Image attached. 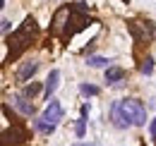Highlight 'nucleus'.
<instances>
[{"instance_id":"aec40b11","label":"nucleus","mask_w":156,"mask_h":146,"mask_svg":"<svg viewBox=\"0 0 156 146\" xmlns=\"http://www.w3.org/2000/svg\"><path fill=\"white\" fill-rule=\"evenodd\" d=\"M122 2H125V5H127V2H130V0H122Z\"/></svg>"},{"instance_id":"dca6fc26","label":"nucleus","mask_w":156,"mask_h":146,"mask_svg":"<svg viewBox=\"0 0 156 146\" xmlns=\"http://www.w3.org/2000/svg\"><path fill=\"white\" fill-rule=\"evenodd\" d=\"M139 72H142V74H151V72H154V60H151V57L142 60V65H139Z\"/></svg>"},{"instance_id":"4be33fe9","label":"nucleus","mask_w":156,"mask_h":146,"mask_svg":"<svg viewBox=\"0 0 156 146\" xmlns=\"http://www.w3.org/2000/svg\"><path fill=\"white\" fill-rule=\"evenodd\" d=\"M89 146H94V144H89Z\"/></svg>"},{"instance_id":"9d476101","label":"nucleus","mask_w":156,"mask_h":146,"mask_svg":"<svg viewBox=\"0 0 156 146\" xmlns=\"http://www.w3.org/2000/svg\"><path fill=\"white\" fill-rule=\"evenodd\" d=\"M58 84H60V70H51L48 79H46V98H51V93L58 89Z\"/></svg>"},{"instance_id":"4468645a","label":"nucleus","mask_w":156,"mask_h":146,"mask_svg":"<svg viewBox=\"0 0 156 146\" xmlns=\"http://www.w3.org/2000/svg\"><path fill=\"white\" fill-rule=\"evenodd\" d=\"M34 127L39 129L41 134H53V132H55V127H51V125H46V122H43V120H34Z\"/></svg>"},{"instance_id":"1a4fd4ad","label":"nucleus","mask_w":156,"mask_h":146,"mask_svg":"<svg viewBox=\"0 0 156 146\" xmlns=\"http://www.w3.org/2000/svg\"><path fill=\"white\" fill-rule=\"evenodd\" d=\"M122 79H125V70H122V67H115V65L106 67V82H108V84H118V82H122Z\"/></svg>"},{"instance_id":"0eeeda50","label":"nucleus","mask_w":156,"mask_h":146,"mask_svg":"<svg viewBox=\"0 0 156 146\" xmlns=\"http://www.w3.org/2000/svg\"><path fill=\"white\" fill-rule=\"evenodd\" d=\"M36 70H39V62H36V60H27V62H22V67L17 70V82L27 84V82L36 74Z\"/></svg>"},{"instance_id":"f3484780","label":"nucleus","mask_w":156,"mask_h":146,"mask_svg":"<svg viewBox=\"0 0 156 146\" xmlns=\"http://www.w3.org/2000/svg\"><path fill=\"white\" fill-rule=\"evenodd\" d=\"M149 134H151V137L156 139V117L151 120V122H149Z\"/></svg>"},{"instance_id":"39448f33","label":"nucleus","mask_w":156,"mask_h":146,"mask_svg":"<svg viewBox=\"0 0 156 146\" xmlns=\"http://www.w3.org/2000/svg\"><path fill=\"white\" fill-rule=\"evenodd\" d=\"M142 29L137 26V22H127V29L137 43H149V41H156V24L154 22H139Z\"/></svg>"},{"instance_id":"f257e3e1","label":"nucleus","mask_w":156,"mask_h":146,"mask_svg":"<svg viewBox=\"0 0 156 146\" xmlns=\"http://www.w3.org/2000/svg\"><path fill=\"white\" fill-rule=\"evenodd\" d=\"M111 117L113 125L120 129L125 127H144L147 125V108L139 98H125V101H115L111 108Z\"/></svg>"},{"instance_id":"423d86ee","label":"nucleus","mask_w":156,"mask_h":146,"mask_svg":"<svg viewBox=\"0 0 156 146\" xmlns=\"http://www.w3.org/2000/svg\"><path fill=\"white\" fill-rule=\"evenodd\" d=\"M51 103L46 106V110H43V115H41V120L46 122V125H51V127H55L60 120H62V115H65V110H62V106H60V101H55V98H48Z\"/></svg>"},{"instance_id":"412c9836","label":"nucleus","mask_w":156,"mask_h":146,"mask_svg":"<svg viewBox=\"0 0 156 146\" xmlns=\"http://www.w3.org/2000/svg\"><path fill=\"white\" fill-rule=\"evenodd\" d=\"M75 146H82V144H75Z\"/></svg>"},{"instance_id":"a211bd4d","label":"nucleus","mask_w":156,"mask_h":146,"mask_svg":"<svg viewBox=\"0 0 156 146\" xmlns=\"http://www.w3.org/2000/svg\"><path fill=\"white\" fill-rule=\"evenodd\" d=\"M10 26H12L10 22H0V31H10Z\"/></svg>"},{"instance_id":"2eb2a0df","label":"nucleus","mask_w":156,"mask_h":146,"mask_svg":"<svg viewBox=\"0 0 156 146\" xmlns=\"http://www.w3.org/2000/svg\"><path fill=\"white\" fill-rule=\"evenodd\" d=\"M75 134H77L79 139L87 134V117H79V120H77V125H75Z\"/></svg>"},{"instance_id":"f8f14e48","label":"nucleus","mask_w":156,"mask_h":146,"mask_svg":"<svg viewBox=\"0 0 156 146\" xmlns=\"http://www.w3.org/2000/svg\"><path fill=\"white\" fill-rule=\"evenodd\" d=\"M39 91H41V84H39V82H31V84H27V86H24V93H22V96H27V98H34Z\"/></svg>"},{"instance_id":"f03ea898","label":"nucleus","mask_w":156,"mask_h":146,"mask_svg":"<svg viewBox=\"0 0 156 146\" xmlns=\"http://www.w3.org/2000/svg\"><path fill=\"white\" fill-rule=\"evenodd\" d=\"M39 34V26H36V19L34 17H27L24 19V24H22L20 29H15L10 38H7V48H10V53H7V60L5 62H12V60H17L31 43H34V38Z\"/></svg>"},{"instance_id":"6ab92c4d","label":"nucleus","mask_w":156,"mask_h":146,"mask_svg":"<svg viewBox=\"0 0 156 146\" xmlns=\"http://www.w3.org/2000/svg\"><path fill=\"white\" fill-rule=\"evenodd\" d=\"M0 7H5V0H0Z\"/></svg>"},{"instance_id":"ddd939ff","label":"nucleus","mask_w":156,"mask_h":146,"mask_svg":"<svg viewBox=\"0 0 156 146\" xmlns=\"http://www.w3.org/2000/svg\"><path fill=\"white\" fill-rule=\"evenodd\" d=\"M79 91L84 93V96H98L101 89H98L96 84H82V86H79Z\"/></svg>"},{"instance_id":"7ed1b4c3","label":"nucleus","mask_w":156,"mask_h":146,"mask_svg":"<svg viewBox=\"0 0 156 146\" xmlns=\"http://www.w3.org/2000/svg\"><path fill=\"white\" fill-rule=\"evenodd\" d=\"M87 12H89V5L87 2H70L67 5V17H65V26L60 31L62 38H72L77 31H82L87 26Z\"/></svg>"},{"instance_id":"6e6552de","label":"nucleus","mask_w":156,"mask_h":146,"mask_svg":"<svg viewBox=\"0 0 156 146\" xmlns=\"http://www.w3.org/2000/svg\"><path fill=\"white\" fill-rule=\"evenodd\" d=\"M12 106L20 110L22 115H34V103H31V101H29L27 96H22V93L12 98Z\"/></svg>"},{"instance_id":"9b49d317","label":"nucleus","mask_w":156,"mask_h":146,"mask_svg":"<svg viewBox=\"0 0 156 146\" xmlns=\"http://www.w3.org/2000/svg\"><path fill=\"white\" fill-rule=\"evenodd\" d=\"M108 62H111V60H108V57H101V55H89V57H87V65H89V67H111Z\"/></svg>"},{"instance_id":"20e7f679","label":"nucleus","mask_w":156,"mask_h":146,"mask_svg":"<svg viewBox=\"0 0 156 146\" xmlns=\"http://www.w3.org/2000/svg\"><path fill=\"white\" fill-rule=\"evenodd\" d=\"M29 139V129L22 122H12L5 132H0V146H20Z\"/></svg>"}]
</instances>
